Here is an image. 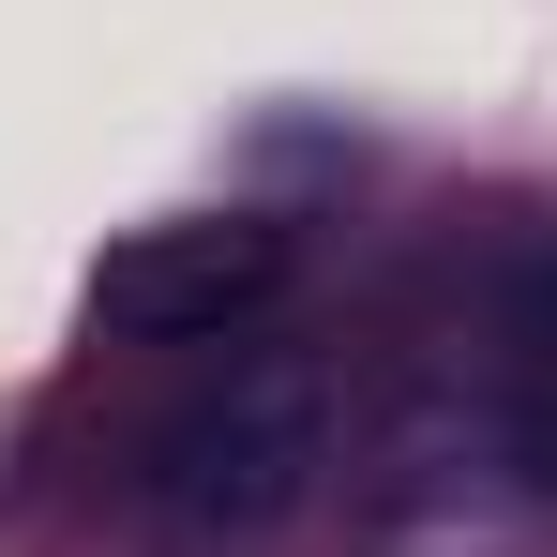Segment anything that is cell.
<instances>
[{
  "label": "cell",
  "mask_w": 557,
  "mask_h": 557,
  "mask_svg": "<svg viewBox=\"0 0 557 557\" xmlns=\"http://www.w3.org/2000/svg\"><path fill=\"white\" fill-rule=\"evenodd\" d=\"M512 362H528V376L557 392V242L528 257V272H512Z\"/></svg>",
  "instance_id": "3957f363"
},
{
  "label": "cell",
  "mask_w": 557,
  "mask_h": 557,
  "mask_svg": "<svg viewBox=\"0 0 557 557\" xmlns=\"http://www.w3.org/2000/svg\"><path fill=\"white\" fill-rule=\"evenodd\" d=\"M286 286V226L272 211H166V226H121L91 257V317L136 347H196L226 317H257Z\"/></svg>",
  "instance_id": "7a4b0ae2"
},
{
  "label": "cell",
  "mask_w": 557,
  "mask_h": 557,
  "mask_svg": "<svg viewBox=\"0 0 557 557\" xmlns=\"http://www.w3.org/2000/svg\"><path fill=\"white\" fill-rule=\"evenodd\" d=\"M317 467H332V376L317 362H226L196 407H166L136 437L121 497L151 528H182V543H257V528H286L317 497Z\"/></svg>",
  "instance_id": "6da1fadb"
}]
</instances>
